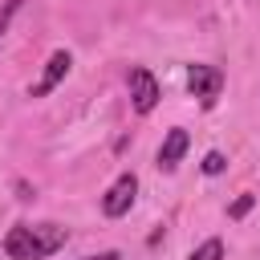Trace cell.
<instances>
[{
    "label": "cell",
    "mask_w": 260,
    "mask_h": 260,
    "mask_svg": "<svg viewBox=\"0 0 260 260\" xmlns=\"http://www.w3.org/2000/svg\"><path fill=\"white\" fill-rule=\"evenodd\" d=\"M126 81H130V102H134V110H138V114H150V110L158 106V81H154V73L142 69V65H134Z\"/></svg>",
    "instance_id": "obj_3"
},
{
    "label": "cell",
    "mask_w": 260,
    "mask_h": 260,
    "mask_svg": "<svg viewBox=\"0 0 260 260\" xmlns=\"http://www.w3.org/2000/svg\"><path fill=\"white\" fill-rule=\"evenodd\" d=\"M134 191H138V179L126 171V175H118V183L106 191V199H102V211L110 215V219H118V215H126L130 211V203H134Z\"/></svg>",
    "instance_id": "obj_4"
},
{
    "label": "cell",
    "mask_w": 260,
    "mask_h": 260,
    "mask_svg": "<svg viewBox=\"0 0 260 260\" xmlns=\"http://www.w3.org/2000/svg\"><path fill=\"white\" fill-rule=\"evenodd\" d=\"M16 12H20V0H4V4H0V37H4V28L12 24Z\"/></svg>",
    "instance_id": "obj_9"
},
{
    "label": "cell",
    "mask_w": 260,
    "mask_h": 260,
    "mask_svg": "<svg viewBox=\"0 0 260 260\" xmlns=\"http://www.w3.org/2000/svg\"><path fill=\"white\" fill-rule=\"evenodd\" d=\"M187 146H191L187 130H171V134L162 138V146H158V167H162V171H175L179 158L187 154Z\"/></svg>",
    "instance_id": "obj_6"
},
{
    "label": "cell",
    "mask_w": 260,
    "mask_h": 260,
    "mask_svg": "<svg viewBox=\"0 0 260 260\" xmlns=\"http://www.w3.org/2000/svg\"><path fill=\"white\" fill-rule=\"evenodd\" d=\"M85 260H118V252H102V256H85Z\"/></svg>",
    "instance_id": "obj_11"
},
{
    "label": "cell",
    "mask_w": 260,
    "mask_h": 260,
    "mask_svg": "<svg viewBox=\"0 0 260 260\" xmlns=\"http://www.w3.org/2000/svg\"><path fill=\"white\" fill-rule=\"evenodd\" d=\"M69 65H73V57L65 53V49H57L53 57H49V65H45V73H41V81L32 85V98H45V93H53L57 89V81L69 73Z\"/></svg>",
    "instance_id": "obj_5"
},
{
    "label": "cell",
    "mask_w": 260,
    "mask_h": 260,
    "mask_svg": "<svg viewBox=\"0 0 260 260\" xmlns=\"http://www.w3.org/2000/svg\"><path fill=\"white\" fill-rule=\"evenodd\" d=\"M191 260H223V244H219V240H203V244L191 252Z\"/></svg>",
    "instance_id": "obj_7"
},
{
    "label": "cell",
    "mask_w": 260,
    "mask_h": 260,
    "mask_svg": "<svg viewBox=\"0 0 260 260\" xmlns=\"http://www.w3.org/2000/svg\"><path fill=\"white\" fill-rule=\"evenodd\" d=\"M65 244V228L57 223H16L4 236L8 260H45Z\"/></svg>",
    "instance_id": "obj_1"
},
{
    "label": "cell",
    "mask_w": 260,
    "mask_h": 260,
    "mask_svg": "<svg viewBox=\"0 0 260 260\" xmlns=\"http://www.w3.org/2000/svg\"><path fill=\"white\" fill-rule=\"evenodd\" d=\"M248 207H252V195H240V199H236V203H232V215H244V211H248Z\"/></svg>",
    "instance_id": "obj_10"
},
{
    "label": "cell",
    "mask_w": 260,
    "mask_h": 260,
    "mask_svg": "<svg viewBox=\"0 0 260 260\" xmlns=\"http://www.w3.org/2000/svg\"><path fill=\"white\" fill-rule=\"evenodd\" d=\"M187 89H191L203 106H211V102L219 98V89H223V73H219L215 65H191V69H187Z\"/></svg>",
    "instance_id": "obj_2"
},
{
    "label": "cell",
    "mask_w": 260,
    "mask_h": 260,
    "mask_svg": "<svg viewBox=\"0 0 260 260\" xmlns=\"http://www.w3.org/2000/svg\"><path fill=\"white\" fill-rule=\"evenodd\" d=\"M223 167H228V158H223L219 150H207V154H203V175H219Z\"/></svg>",
    "instance_id": "obj_8"
}]
</instances>
